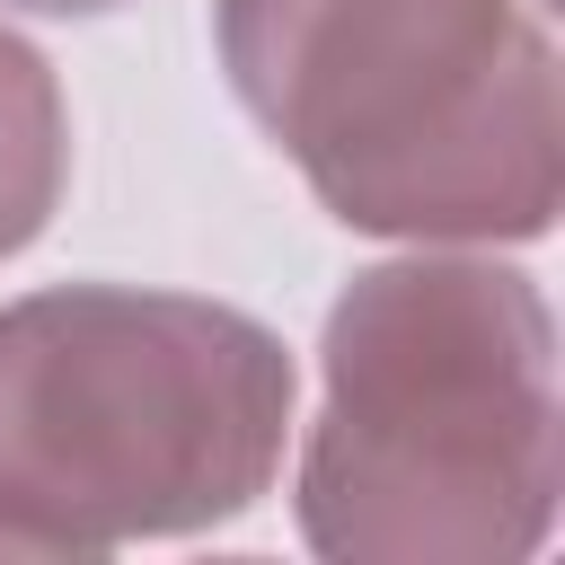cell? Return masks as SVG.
I'll return each mask as SVG.
<instances>
[{
	"instance_id": "3957f363",
	"label": "cell",
	"mask_w": 565,
	"mask_h": 565,
	"mask_svg": "<svg viewBox=\"0 0 565 565\" xmlns=\"http://www.w3.org/2000/svg\"><path fill=\"white\" fill-rule=\"evenodd\" d=\"M282 335L221 300L71 282L0 309V547L106 556L247 512L291 433Z\"/></svg>"
},
{
	"instance_id": "7a4b0ae2",
	"label": "cell",
	"mask_w": 565,
	"mask_h": 565,
	"mask_svg": "<svg viewBox=\"0 0 565 565\" xmlns=\"http://www.w3.org/2000/svg\"><path fill=\"white\" fill-rule=\"evenodd\" d=\"M221 71L371 238L494 247L565 212V79L530 0H221Z\"/></svg>"
},
{
	"instance_id": "277c9868",
	"label": "cell",
	"mask_w": 565,
	"mask_h": 565,
	"mask_svg": "<svg viewBox=\"0 0 565 565\" xmlns=\"http://www.w3.org/2000/svg\"><path fill=\"white\" fill-rule=\"evenodd\" d=\"M71 177V115L53 88V62L0 26V256H18Z\"/></svg>"
},
{
	"instance_id": "6da1fadb",
	"label": "cell",
	"mask_w": 565,
	"mask_h": 565,
	"mask_svg": "<svg viewBox=\"0 0 565 565\" xmlns=\"http://www.w3.org/2000/svg\"><path fill=\"white\" fill-rule=\"evenodd\" d=\"M300 539L335 565H521L556 530V318L486 256H397L327 309Z\"/></svg>"
},
{
	"instance_id": "5b68a950",
	"label": "cell",
	"mask_w": 565,
	"mask_h": 565,
	"mask_svg": "<svg viewBox=\"0 0 565 565\" xmlns=\"http://www.w3.org/2000/svg\"><path fill=\"white\" fill-rule=\"evenodd\" d=\"M0 9H35V18H97L115 0H0Z\"/></svg>"
}]
</instances>
